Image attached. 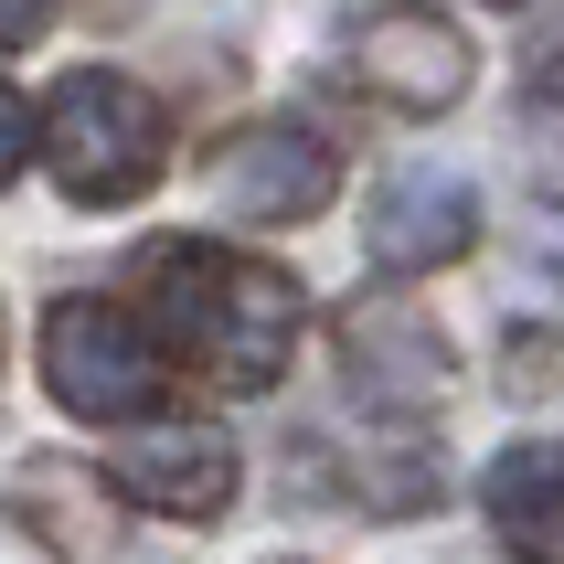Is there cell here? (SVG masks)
<instances>
[{
	"label": "cell",
	"mask_w": 564,
	"mask_h": 564,
	"mask_svg": "<svg viewBox=\"0 0 564 564\" xmlns=\"http://www.w3.org/2000/svg\"><path fill=\"white\" fill-rule=\"evenodd\" d=\"M54 11H64V0H0V54L43 43V32H54Z\"/></svg>",
	"instance_id": "obj_10"
},
{
	"label": "cell",
	"mask_w": 564,
	"mask_h": 564,
	"mask_svg": "<svg viewBox=\"0 0 564 564\" xmlns=\"http://www.w3.org/2000/svg\"><path fill=\"white\" fill-rule=\"evenodd\" d=\"M43 383H54L64 415L128 426V415L160 405L171 362H160V341L139 330L128 299H54V319H43Z\"/></svg>",
	"instance_id": "obj_3"
},
{
	"label": "cell",
	"mask_w": 564,
	"mask_h": 564,
	"mask_svg": "<svg viewBox=\"0 0 564 564\" xmlns=\"http://www.w3.org/2000/svg\"><path fill=\"white\" fill-rule=\"evenodd\" d=\"M32 150H43V171L64 182V203L118 214V203H139V192L171 171V107H160L139 75L86 64V75H64L54 107L32 118Z\"/></svg>",
	"instance_id": "obj_2"
},
{
	"label": "cell",
	"mask_w": 564,
	"mask_h": 564,
	"mask_svg": "<svg viewBox=\"0 0 564 564\" xmlns=\"http://www.w3.org/2000/svg\"><path fill=\"white\" fill-rule=\"evenodd\" d=\"M533 118L564 128V64H543V75H533Z\"/></svg>",
	"instance_id": "obj_12"
},
{
	"label": "cell",
	"mask_w": 564,
	"mask_h": 564,
	"mask_svg": "<svg viewBox=\"0 0 564 564\" xmlns=\"http://www.w3.org/2000/svg\"><path fill=\"white\" fill-rule=\"evenodd\" d=\"M351 86L383 96L394 118H447L458 96H469L479 54H469V32L447 22V11H426V0H373V11H351Z\"/></svg>",
	"instance_id": "obj_4"
},
{
	"label": "cell",
	"mask_w": 564,
	"mask_h": 564,
	"mask_svg": "<svg viewBox=\"0 0 564 564\" xmlns=\"http://www.w3.org/2000/svg\"><path fill=\"white\" fill-rule=\"evenodd\" d=\"M362 246H373L383 278H426V267H458L479 246V192L447 182V171H405V182L373 192L362 214Z\"/></svg>",
	"instance_id": "obj_7"
},
{
	"label": "cell",
	"mask_w": 564,
	"mask_h": 564,
	"mask_svg": "<svg viewBox=\"0 0 564 564\" xmlns=\"http://www.w3.org/2000/svg\"><path fill=\"white\" fill-rule=\"evenodd\" d=\"M341 362H351L362 405H437L447 394V341H437V319L405 310V299H362L341 319Z\"/></svg>",
	"instance_id": "obj_8"
},
{
	"label": "cell",
	"mask_w": 564,
	"mask_h": 564,
	"mask_svg": "<svg viewBox=\"0 0 564 564\" xmlns=\"http://www.w3.org/2000/svg\"><path fill=\"white\" fill-rule=\"evenodd\" d=\"M214 192L235 214H256V224H310L319 203L341 192V160H330V139L267 118V128H235L214 150Z\"/></svg>",
	"instance_id": "obj_5"
},
{
	"label": "cell",
	"mask_w": 564,
	"mask_h": 564,
	"mask_svg": "<svg viewBox=\"0 0 564 564\" xmlns=\"http://www.w3.org/2000/svg\"><path fill=\"white\" fill-rule=\"evenodd\" d=\"M22 160H32V107H22L11 86H0V182H11Z\"/></svg>",
	"instance_id": "obj_11"
},
{
	"label": "cell",
	"mask_w": 564,
	"mask_h": 564,
	"mask_svg": "<svg viewBox=\"0 0 564 564\" xmlns=\"http://www.w3.org/2000/svg\"><path fill=\"white\" fill-rule=\"evenodd\" d=\"M128 278H139V330L160 341V362L182 351L235 394H267L288 373V351H299V319H310L288 267L235 256L214 235H160V246H139Z\"/></svg>",
	"instance_id": "obj_1"
},
{
	"label": "cell",
	"mask_w": 564,
	"mask_h": 564,
	"mask_svg": "<svg viewBox=\"0 0 564 564\" xmlns=\"http://www.w3.org/2000/svg\"><path fill=\"white\" fill-rule=\"evenodd\" d=\"M235 479H246V458L214 426H150V437L107 447V490L139 511H171V522H214L235 501Z\"/></svg>",
	"instance_id": "obj_6"
},
{
	"label": "cell",
	"mask_w": 564,
	"mask_h": 564,
	"mask_svg": "<svg viewBox=\"0 0 564 564\" xmlns=\"http://www.w3.org/2000/svg\"><path fill=\"white\" fill-rule=\"evenodd\" d=\"M479 501H490V533L522 564H564V447H543V437L501 447L490 479H479Z\"/></svg>",
	"instance_id": "obj_9"
}]
</instances>
